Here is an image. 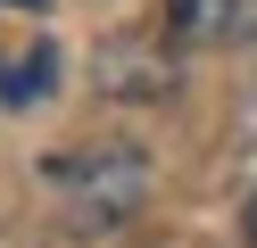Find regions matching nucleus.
<instances>
[{
    "label": "nucleus",
    "instance_id": "7ed1b4c3",
    "mask_svg": "<svg viewBox=\"0 0 257 248\" xmlns=\"http://www.w3.org/2000/svg\"><path fill=\"white\" fill-rule=\"evenodd\" d=\"M50 83H58V50H17V58H0V99H9V108H34Z\"/></svg>",
    "mask_w": 257,
    "mask_h": 248
},
{
    "label": "nucleus",
    "instance_id": "f257e3e1",
    "mask_svg": "<svg viewBox=\"0 0 257 248\" xmlns=\"http://www.w3.org/2000/svg\"><path fill=\"white\" fill-rule=\"evenodd\" d=\"M50 174L67 182L75 223H83V231H116L124 215L141 207V190H150V165H141V149H75V157H58Z\"/></svg>",
    "mask_w": 257,
    "mask_h": 248
},
{
    "label": "nucleus",
    "instance_id": "20e7f679",
    "mask_svg": "<svg viewBox=\"0 0 257 248\" xmlns=\"http://www.w3.org/2000/svg\"><path fill=\"white\" fill-rule=\"evenodd\" d=\"M249 248H257V198H249Z\"/></svg>",
    "mask_w": 257,
    "mask_h": 248
},
{
    "label": "nucleus",
    "instance_id": "39448f33",
    "mask_svg": "<svg viewBox=\"0 0 257 248\" xmlns=\"http://www.w3.org/2000/svg\"><path fill=\"white\" fill-rule=\"evenodd\" d=\"M9 9H42V0H9Z\"/></svg>",
    "mask_w": 257,
    "mask_h": 248
},
{
    "label": "nucleus",
    "instance_id": "f03ea898",
    "mask_svg": "<svg viewBox=\"0 0 257 248\" xmlns=\"http://www.w3.org/2000/svg\"><path fill=\"white\" fill-rule=\"evenodd\" d=\"M174 33L199 50H232V42H257V0H166Z\"/></svg>",
    "mask_w": 257,
    "mask_h": 248
}]
</instances>
